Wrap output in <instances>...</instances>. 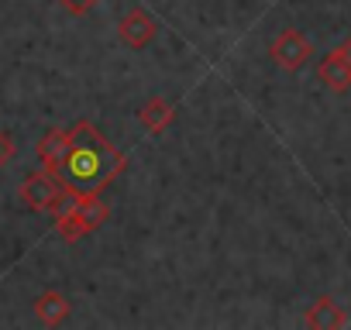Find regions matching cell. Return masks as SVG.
Masks as SVG:
<instances>
[{"mask_svg":"<svg viewBox=\"0 0 351 330\" xmlns=\"http://www.w3.org/2000/svg\"><path fill=\"white\" fill-rule=\"evenodd\" d=\"M69 313H73V306H69V299L62 296V292H42L38 299H35V316L42 320V323H49V327H59V323H66L69 320Z\"/></svg>","mask_w":351,"mask_h":330,"instance_id":"9","label":"cell"},{"mask_svg":"<svg viewBox=\"0 0 351 330\" xmlns=\"http://www.w3.org/2000/svg\"><path fill=\"white\" fill-rule=\"evenodd\" d=\"M117 35H121V42H124L128 49H145V45H152V38L158 35V21H155L145 8H131V11L121 18Z\"/></svg>","mask_w":351,"mask_h":330,"instance_id":"4","label":"cell"},{"mask_svg":"<svg viewBox=\"0 0 351 330\" xmlns=\"http://www.w3.org/2000/svg\"><path fill=\"white\" fill-rule=\"evenodd\" d=\"M172 117H176V107H172L169 100H162V97H152V100L138 110V120L145 124L148 134H162V131L172 124Z\"/></svg>","mask_w":351,"mask_h":330,"instance_id":"10","label":"cell"},{"mask_svg":"<svg viewBox=\"0 0 351 330\" xmlns=\"http://www.w3.org/2000/svg\"><path fill=\"white\" fill-rule=\"evenodd\" d=\"M59 4H62L69 14H86L93 4H100V0H59Z\"/></svg>","mask_w":351,"mask_h":330,"instance_id":"12","label":"cell"},{"mask_svg":"<svg viewBox=\"0 0 351 330\" xmlns=\"http://www.w3.org/2000/svg\"><path fill=\"white\" fill-rule=\"evenodd\" d=\"M317 76H320V83L324 86H330L334 93H344V90H351V66L337 55V52H327L324 59H320V66H317Z\"/></svg>","mask_w":351,"mask_h":330,"instance_id":"7","label":"cell"},{"mask_svg":"<svg viewBox=\"0 0 351 330\" xmlns=\"http://www.w3.org/2000/svg\"><path fill=\"white\" fill-rule=\"evenodd\" d=\"M14 155H18V141H14L8 131H0V169H4V165H11Z\"/></svg>","mask_w":351,"mask_h":330,"instance_id":"11","label":"cell"},{"mask_svg":"<svg viewBox=\"0 0 351 330\" xmlns=\"http://www.w3.org/2000/svg\"><path fill=\"white\" fill-rule=\"evenodd\" d=\"M66 193H69V186L52 173V169H42V173H35V176H28L25 183H21V190H18V196H21V203L28 207V210H35V214H45V210H56L62 200H66Z\"/></svg>","mask_w":351,"mask_h":330,"instance_id":"2","label":"cell"},{"mask_svg":"<svg viewBox=\"0 0 351 330\" xmlns=\"http://www.w3.org/2000/svg\"><path fill=\"white\" fill-rule=\"evenodd\" d=\"M66 151H69V131H59V127L45 131V138L38 141V158H42V169L59 173V165H62Z\"/></svg>","mask_w":351,"mask_h":330,"instance_id":"8","label":"cell"},{"mask_svg":"<svg viewBox=\"0 0 351 330\" xmlns=\"http://www.w3.org/2000/svg\"><path fill=\"white\" fill-rule=\"evenodd\" d=\"M344 309L330 299V296H317L306 309V327H317V330H337L344 327Z\"/></svg>","mask_w":351,"mask_h":330,"instance_id":"6","label":"cell"},{"mask_svg":"<svg viewBox=\"0 0 351 330\" xmlns=\"http://www.w3.org/2000/svg\"><path fill=\"white\" fill-rule=\"evenodd\" d=\"M73 207H76V214H80V220H83L86 234L100 231V227L107 224V217H110L107 203H104L97 193H76V190H73Z\"/></svg>","mask_w":351,"mask_h":330,"instance_id":"5","label":"cell"},{"mask_svg":"<svg viewBox=\"0 0 351 330\" xmlns=\"http://www.w3.org/2000/svg\"><path fill=\"white\" fill-rule=\"evenodd\" d=\"M334 52H337V55H341V59H344V62H348V66H351V38H348V42H344V45H337V49H334Z\"/></svg>","mask_w":351,"mask_h":330,"instance_id":"13","label":"cell"},{"mask_svg":"<svg viewBox=\"0 0 351 330\" xmlns=\"http://www.w3.org/2000/svg\"><path fill=\"white\" fill-rule=\"evenodd\" d=\"M62 183L76 193H100L124 173V155L97 131L93 120H76L69 127V151L59 165Z\"/></svg>","mask_w":351,"mask_h":330,"instance_id":"1","label":"cell"},{"mask_svg":"<svg viewBox=\"0 0 351 330\" xmlns=\"http://www.w3.org/2000/svg\"><path fill=\"white\" fill-rule=\"evenodd\" d=\"M310 42L303 38V31H296V28H286L276 42H272V49H269V55H272V62L279 66V69H286V73H296V69H303L306 66V59H310Z\"/></svg>","mask_w":351,"mask_h":330,"instance_id":"3","label":"cell"}]
</instances>
